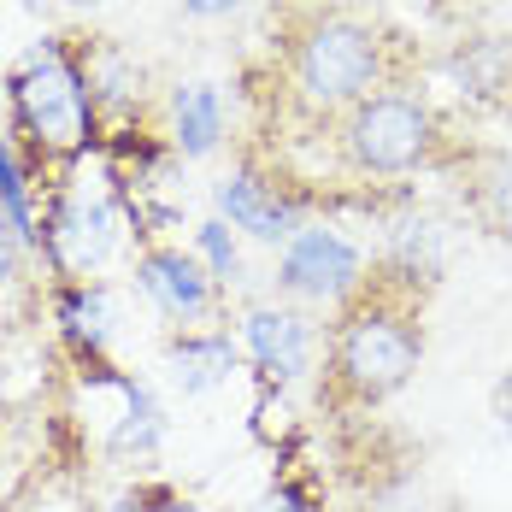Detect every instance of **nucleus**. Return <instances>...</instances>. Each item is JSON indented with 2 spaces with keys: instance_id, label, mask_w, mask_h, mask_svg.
<instances>
[{
  "instance_id": "dca6fc26",
  "label": "nucleus",
  "mask_w": 512,
  "mask_h": 512,
  "mask_svg": "<svg viewBox=\"0 0 512 512\" xmlns=\"http://www.w3.org/2000/svg\"><path fill=\"white\" fill-rule=\"evenodd\" d=\"M65 6H101V0H65Z\"/></svg>"
},
{
  "instance_id": "7ed1b4c3",
  "label": "nucleus",
  "mask_w": 512,
  "mask_h": 512,
  "mask_svg": "<svg viewBox=\"0 0 512 512\" xmlns=\"http://www.w3.org/2000/svg\"><path fill=\"white\" fill-rule=\"evenodd\" d=\"M6 95H12L18 130H24V142L36 154L48 159L89 154V142H95V95H89L83 53L65 48V36H42L24 53Z\"/></svg>"
},
{
  "instance_id": "20e7f679",
  "label": "nucleus",
  "mask_w": 512,
  "mask_h": 512,
  "mask_svg": "<svg viewBox=\"0 0 512 512\" xmlns=\"http://www.w3.org/2000/svg\"><path fill=\"white\" fill-rule=\"evenodd\" d=\"M336 154L354 177H407L442 154V124L424 95L389 83L336 118Z\"/></svg>"
},
{
  "instance_id": "9b49d317",
  "label": "nucleus",
  "mask_w": 512,
  "mask_h": 512,
  "mask_svg": "<svg viewBox=\"0 0 512 512\" xmlns=\"http://www.w3.org/2000/svg\"><path fill=\"white\" fill-rule=\"evenodd\" d=\"M465 212L489 230L512 236V148H489L465 171Z\"/></svg>"
},
{
  "instance_id": "423d86ee",
  "label": "nucleus",
  "mask_w": 512,
  "mask_h": 512,
  "mask_svg": "<svg viewBox=\"0 0 512 512\" xmlns=\"http://www.w3.org/2000/svg\"><path fill=\"white\" fill-rule=\"evenodd\" d=\"M136 283H142V295L154 301L165 318H177V324H195L212 312V271H206L195 254H183V248H148V254L136 259Z\"/></svg>"
},
{
  "instance_id": "f8f14e48",
  "label": "nucleus",
  "mask_w": 512,
  "mask_h": 512,
  "mask_svg": "<svg viewBox=\"0 0 512 512\" xmlns=\"http://www.w3.org/2000/svg\"><path fill=\"white\" fill-rule=\"evenodd\" d=\"M171 359H177L183 389L201 395V389H212V383L236 365V348H230V336H177V342H171Z\"/></svg>"
},
{
  "instance_id": "2eb2a0df",
  "label": "nucleus",
  "mask_w": 512,
  "mask_h": 512,
  "mask_svg": "<svg viewBox=\"0 0 512 512\" xmlns=\"http://www.w3.org/2000/svg\"><path fill=\"white\" fill-rule=\"evenodd\" d=\"M189 18H230V12H242V0H177Z\"/></svg>"
},
{
  "instance_id": "4468645a",
  "label": "nucleus",
  "mask_w": 512,
  "mask_h": 512,
  "mask_svg": "<svg viewBox=\"0 0 512 512\" xmlns=\"http://www.w3.org/2000/svg\"><path fill=\"white\" fill-rule=\"evenodd\" d=\"M24 254H30V242H24V236H18V224L0 212V295L24 277Z\"/></svg>"
},
{
  "instance_id": "39448f33",
  "label": "nucleus",
  "mask_w": 512,
  "mask_h": 512,
  "mask_svg": "<svg viewBox=\"0 0 512 512\" xmlns=\"http://www.w3.org/2000/svg\"><path fill=\"white\" fill-rule=\"evenodd\" d=\"M359 271H365V259L348 236H336L330 224H301L283 242L277 289L295 301H348L359 289Z\"/></svg>"
},
{
  "instance_id": "9d476101",
  "label": "nucleus",
  "mask_w": 512,
  "mask_h": 512,
  "mask_svg": "<svg viewBox=\"0 0 512 512\" xmlns=\"http://www.w3.org/2000/svg\"><path fill=\"white\" fill-rule=\"evenodd\" d=\"M171 142L183 159H206L224 142V95L212 83H183L171 95Z\"/></svg>"
},
{
  "instance_id": "1a4fd4ad",
  "label": "nucleus",
  "mask_w": 512,
  "mask_h": 512,
  "mask_svg": "<svg viewBox=\"0 0 512 512\" xmlns=\"http://www.w3.org/2000/svg\"><path fill=\"white\" fill-rule=\"evenodd\" d=\"M118 242V218L106 201H65L53 218V248L71 259L77 271H95L106 259V248Z\"/></svg>"
},
{
  "instance_id": "ddd939ff",
  "label": "nucleus",
  "mask_w": 512,
  "mask_h": 512,
  "mask_svg": "<svg viewBox=\"0 0 512 512\" xmlns=\"http://www.w3.org/2000/svg\"><path fill=\"white\" fill-rule=\"evenodd\" d=\"M195 236H201L206 271H212V277H224V283H230V277H236V271H242V259H236V242H230V224H224V218H206V224H201V230H195Z\"/></svg>"
},
{
  "instance_id": "6e6552de",
  "label": "nucleus",
  "mask_w": 512,
  "mask_h": 512,
  "mask_svg": "<svg viewBox=\"0 0 512 512\" xmlns=\"http://www.w3.org/2000/svg\"><path fill=\"white\" fill-rule=\"evenodd\" d=\"M242 342H248V354H254V365L265 377L289 383V377L307 371L312 359V324L295 307H254L248 324H242Z\"/></svg>"
},
{
  "instance_id": "f03ea898",
  "label": "nucleus",
  "mask_w": 512,
  "mask_h": 512,
  "mask_svg": "<svg viewBox=\"0 0 512 512\" xmlns=\"http://www.w3.org/2000/svg\"><path fill=\"white\" fill-rule=\"evenodd\" d=\"M424 359V330L412 307L389 301V295H365L354 289L348 307L330 330V359H324V383L336 401L354 407H377L395 389H407V377Z\"/></svg>"
},
{
  "instance_id": "f257e3e1",
  "label": "nucleus",
  "mask_w": 512,
  "mask_h": 512,
  "mask_svg": "<svg viewBox=\"0 0 512 512\" xmlns=\"http://www.w3.org/2000/svg\"><path fill=\"white\" fill-rule=\"evenodd\" d=\"M395 83V36L359 12H307L283 36V89L312 118H342L348 106Z\"/></svg>"
},
{
  "instance_id": "0eeeda50",
  "label": "nucleus",
  "mask_w": 512,
  "mask_h": 512,
  "mask_svg": "<svg viewBox=\"0 0 512 512\" xmlns=\"http://www.w3.org/2000/svg\"><path fill=\"white\" fill-rule=\"evenodd\" d=\"M212 195H218V212H224L236 230L259 236V242H289V236L301 230V201H289L277 183H265L254 165L230 171Z\"/></svg>"
}]
</instances>
